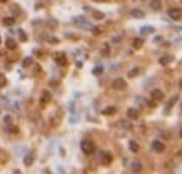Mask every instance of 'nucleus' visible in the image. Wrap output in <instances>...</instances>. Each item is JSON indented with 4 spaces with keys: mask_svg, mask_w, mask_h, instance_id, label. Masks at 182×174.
I'll use <instances>...</instances> for the list:
<instances>
[{
    "mask_svg": "<svg viewBox=\"0 0 182 174\" xmlns=\"http://www.w3.org/2000/svg\"><path fill=\"white\" fill-rule=\"evenodd\" d=\"M142 32H144V33H147V32H154V28H152V27H145V28H142Z\"/></svg>",
    "mask_w": 182,
    "mask_h": 174,
    "instance_id": "a878e982",
    "label": "nucleus"
},
{
    "mask_svg": "<svg viewBox=\"0 0 182 174\" xmlns=\"http://www.w3.org/2000/svg\"><path fill=\"white\" fill-rule=\"evenodd\" d=\"M127 117L132 119V120H134V119H139V110L134 109V107H130V109L127 110Z\"/></svg>",
    "mask_w": 182,
    "mask_h": 174,
    "instance_id": "1a4fd4ad",
    "label": "nucleus"
},
{
    "mask_svg": "<svg viewBox=\"0 0 182 174\" xmlns=\"http://www.w3.org/2000/svg\"><path fill=\"white\" fill-rule=\"evenodd\" d=\"M3 85H7V77L3 74H0V87H3Z\"/></svg>",
    "mask_w": 182,
    "mask_h": 174,
    "instance_id": "4be33fe9",
    "label": "nucleus"
},
{
    "mask_svg": "<svg viewBox=\"0 0 182 174\" xmlns=\"http://www.w3.org/2000/svg\"><path fill=\"white\" fill-rule=\"evenodd\" d=\"M5 45H7L10 50H13V49H15V47H17V42L13 40V38H7V40H5Z\"/></svg>",
    "mask_w": 182,
    "mask_h": 174,
    "instance_id": "4468645a",
    "label": "nucleus"
},
{
    "mask_svg": "<svg viewBox=\"0 0 182 174\" xmlns=\"http://www.w3.org/2000/svg\"><path fill=\"white\" fill-rule=\"evenodd\" d=\"M54 60L59 65H65L67 64V57H65V54H62V52H57V54L54 55Z\"/></svg>",
    "mask_w": 182,
    "mask_h": 174,
    "instance_id": "423d86ee",
    "label": "nucleus"
},
{
    "mask_svg": "<svg viewBox=\"0 0 182 174\" xmlns=\"http://www.w3.org/2000/svg\"><path fill=\"white\" fill-rule=\"evenodd\" d=\"M100 72H102V69H100V67H97V69H94V74H95V75H99Z\"/></svg>",
    "mask_w": 182,
    "mask_h": 174,
    "instance_id": "c756f323",
    "label": "nucleus"
},
{
    "mask_svg": "<svg viewBox=\"0 0 182 174\" xmlns=\"http://www.w3.org/2000/svg\"><path fill=\"white\" fill-rule=\"evenodd\" d=\"M15 23V17H5L3 18V25H13Z\"/></svg>",
    "mask_w": 182,
    "mask_h": 174,
    "instance_id": "a211bd4d",
    "label": "nucleus"
},
{
    "mask_svg": "<svg viewBox=\"0 0 182 174\" xmlns=\"http://www.w3.org/2000/svg\"><path fill=\"white\" fill-rule=\"evenodd\" d=\"M111 162H112V154L111 152H102V156H100V164H102V166H109Z\"/></svg>",
    "mask_w": 182,
    "mask_h": 174,
    "instance_id": "20e7f679",
    "label": "nucleus"
},
{
    "mask_svg": "<svg viewBox=\"0 0 182 174\" xmlns=\"http://www.w3.org/2000/svg\"><path fill=\"white\" fill-rule=\"evenodd\" d=\"M22 65H23V67L32 65V59H30V57H25V59H23V62H22Z\"/></svg>",
    "mask_w": 182,
    "mask_h": 174,
    "instance_id": "412c9836",
    "label": "nucleus"
},
{
    "mask_svg": "<svg viewBox=\"0 0 182 174\" xmlns=\"http://www.w3.org/2000/svg\"><path fill=\"white\" fill-rule=\"evenodd\" d=\"M33 159H35V156H33L32 152H28L25 157H23V162H25V166H30V164L33 162Z\"/></svg>",
    "mask_w": 182,
    "mask_h": 174,
    "instance_id": "ddd939ff",
    "label": "nucleus"
},
{
    "mask_svg": "<svg viewBox=\"0 0 182 174\" xmlns=\"http://www.w3.org/2000/svg\"><path fill=\"white\" fill-rule=\"evenodd\" d=\"M102 54H104V55H109V54H111V49H109V45H104V47H102Z\"/></svg>",
    "mask_w": 182,
    "mask_h": 174,
    "instance_id": "b1692460",
    "label": "nucleus"
},
{
    "mask_svg": "<svg viewBox=\"0 0 182 174\" xmlns=\"http://www.w3.org/2000/svg\"><path fill=\"white\" fill-rule=\"evenodd\" d=\"M0 44H2V38H0Z\"/></svg>",
    "mask_w": 182,
    "mask_h": 174,
    "instance_id": "c9c22d12",
    "label": "nucleus"
},
{
    "mask_svg": "<svg viewBox=\"0 0 182 174\" xmlns=\"http://www.w3.org/2000/svg\"><path fill=\"white\" fill-rule=\"evenodd\" d=\"M142 38H134V42H132V45H134V49H140L142 47Z\"/></svg>",
    "mask_w": 182,
    "mask_h": 174,
    "instance_id": "6ab92c4d",
    "label": "nucleus"
},
{
    "mask_svg": "<svg viewBox=\"0 0 182 174\" xmlns=\"http://www.w3.org/2000/svg\"><path fill=\"white\" fill-rule=\"evenodd\" d=\"M125 87H127L125 80L121 79V77H119V79H114V80H112V89H116V90H124Z\"/></svg>",
    "mask_w": 182,
    "mask_h": 174,
    "instance_id": "f03ea898",
    "label": "nucleus"
},
{
    "mask_svg": "<svg viewBox=\"0 0 182 174\" xmlns=\"http://www.w3.org/2000/svg\"><path fill=\"white\" fill-rule=\"evenodd\" d=\"M94 17H95V18H102L104 13H102V12H94Z\"/></svg>",
    "mask_w": 182,
    "mask_h": 174,
    "instance_id": "393cba45",
    "label": "nucleus"
},
{
    "mask_svg": "<svg viewBox=\"0 0 182 174\" xmlns=\"http://www.w3.org/2000/svg\"><path fill=\"white\" fill-rule=\"evenodd\" d=\"M50 92L49 90H44V92H42V95H40V105H47L49 104V100H50Z\"/></svg>",
    "mask_w": 182,
    "mask_h": 174,
    "instance_id": "6e6552de",
    "label": "nucleus"
},
{
    "mask_svg": "<svg viewBox=\"0 0 182 174\" xmlns=\"http://www.w3.org/2000/svg\"><path fill=\"white\" fill-rule=\"evenodd\" d=\"M18 33H20V40H27V35H25V32H18Z\"/></svg>",
    "mask_w": 182,
    "mask_h": 174,
    "instance_id": "bb28decb",
    "label": "nucleus"
},
{
    "mask_svg": "<svg viewBox=\"0 0 182 174\" xmlns=\"http://www.w3.org/2000/svg\"><path fill=\"white\" fill-rule=\"evenodd\" d=\"M179 136H180V137H182V129H180V132H179Z\"/></svg>",
    "mask_w": 182,
    "mask_h": 174,
    "instance_id": "f704fd0d",
    "label": "nucleus"
},
{
    "mask_svg": "<svg viewBox=\"0 0 182 174\" xmlns=\"http://www.w3.org/2000/svg\"><path fill=\"white\" fill-rule=\"evenodd\" d=\"M3 120H5L7 124H10L12 122V117H10V115H5V119H3Z\"/></svg>",
    "mask_w": 182,
    "mask_h": 174,
    "instance_id": "cd10ccee",
    "label": "nucleus"
},
{
    "mask_svg": "<svg viewBox=\"0 0 182 174\" xmlns=\"http://www.w3.org/2000/svg\"><path fill=\"white\" fill-rule=\"evenodd\" d=\"M132 15L140 18V17H144V12H142V10H132Z\"/></svg>",
    "mask_w": 182,
    "mask_h": 174,
    "instance_id": "5701e85b",
    "label": "nucleus"
},
{
    "mask_svg": "<svg viewBox=\"0 0 182 174\" xmlns=\"http://www.w3.org/2000/svg\"><path fill=\"white\" fill-rule=\"evenodd\" d=\"M49 42H52V44H57L59 40H57V38H54V37H50V38H49Z\"/></svg>",
    "mask_w": 182,
    "mask_h": 174,
    "instance_id": "7c9ffc66",
    "label": "nucleus"
},
{
    "mask_svg": "<svg viewBox=\"0 0 182 174\" xmlns=\"http://www.w3.org/2000/svg\"><path fill=\"white\" fill-rule=\"evenodd\" d=\"M130 169H132V172H140L142 171V164L140 162H139V161H134L132 164H130Z\"/></svg>",
    "mask_w": 182,
    "mask_h": 174,
    "instance_id": "9d476101",
    "label": "nucleus"
},
{
    "mask_svg": "<svg viewBox=\"0 0 182 174\" xmlns=\"http://www.w3.org/2000/svg\"><path fill=\"white\" fill-rule=\"evenodd\" d=\"M150 97H152V100H162L164 99V92L160 89H154L150 92Z\"/></svg>",
    "mask_w": 182,
    "mask_h": 174,
    "instance_id": "0eeeda50",
    "label": "nucleus"
},
{
    "mask_svg": "<svg viewBox=\"0 0 182 174\" xmlns=\"http://www.w3.org/2000/svg\"><path fill=\"white\" fill-rule=\"evenodd\" d=\"M92 32L95 33V35H99V33H100V28H97V27H94V28H92Z\"/></svg>",
    "mask_w": 182,
    "mask_h": 174,
    "instance_id": "c85d7f7f",
    "label": "nucleus"
},
{
    "mask_svg": "<svg viewBox=\"0 0 182 174\" xmlns=\"http://www.w3.org/2000/svg\"><path fill=\"white\" fill-rule=\"evenodd\" d=\"M80 149H82L84 154H94L95 144H94L92 141H89V139H84V141L80 142Z\"/></svg>",
    "mask_w": 182,
    "mask_h": 174,
    "instance_id": "f257e3e1",
    "label": "nucleus"
},
{
    "mask_svg": "<svg viewBox=\"0 0 182 174\" xmlns=\"http://www.w3.org/2000/svg\"><path fill=\"white\" fill-rule=\"evenodd\" d=\"M116 110H117V109L111 105V107H105V109L102 110V114H104V115H112V114H116Z\"/></svg>",
    "mask_w": 182,
    "mask_h": 174,
    "instance_id": "2eb2a0df",
    "label": "nucleus"
},
{
    "mask_svg": "<svg viewBox=\"0 0 182 174\" xmlns=\"http://www.w3.org/2000/svg\"><path fill=\"white\" fill-rule=\"evenodd\" d=\"M149 5H150L152 10H160L162 2H160V0H150V3H149Z\"/></svg>",
    "mask_w": 182,
    "mask_h": 174,
    "instance_id": "9b49d317",
    "label": "nucleus"
},
{
    "mask_svg": "<svg viewBox=\"0 0 182 174\" xmlns=\"http://www.w3.org/2000/svg\"><path fill=\"white\" fill-rule=\"evenodd\" d=\"M169 17L172 20H180L182 18V10L180 8H169Z\"/></svg>",
    "mask_w": 182,
    "mask_h": 174,
    "instance_id": "7ed1b4c3",
    "label": "nucleus"
},
{
    "mask_svg": "<svg viewBox=\"0 0 182 174\" xmlns=\"http://www.w3.org/2000/svg\"><path fill=\"white\" fill-rule=\"evenodd\" d=\"M129 149H130L132 152H137L139 151V144L135 141H130V142H129Z\"/></svg>",
    "mask_w": 182,
    "mask_h": 174,
    "instance_id": "f3484780",
    "label": "nucleus"
},
{
    "mask_svg": "<svg viewBox=\"0 0 182 174\" xmlns=\"http://www.w3.org/2000/svg\"><path fill=\"white\" fill-rule=\"evenodd\" d=\"M152 149L155 152H164L165 151V144L162 141H152Z\"/></svg>",
    "mask_w": 182,
    "mask_h": 174,
    "instance_id": "39448f33",
    "label": "nucleus"
},
{
    "mask_svg": "<svg viewBox=\"0 0 182 174\" xmlns=\"http://www.w3.org/2000/svg\"><path fill=\"white\" fill-rule=\"evenodd\" d=\"M139 72H140V69H139V67H135V69H132L130 72H129V77H130V79H132V77H137Z\"/></svg>",
    "mask_w": 182,
    "mask_h": 174,
    "instance_id": "aec40b11",
    "label": "nucleus"
},
{
    "mask_svg": "<svg viewBox=\"0 0 182 174\" xmlns=\"http://www.w3.org/2000/svg\"><path fill=\"white\" fill-rule=\"evenodd\" d=\"M159 62H160V65H169L172 62V55H162L159 59Z\"/></svg>",
    "mask_w": 182,
    "mask_h": 174,
    "instance_id": "f8f14e48",
    "label": "nucleus"
},
{
    "mask_svg": "<svg viewBox=\"0 0 182 174\" xmlns=\"http://www.w3.org/2000/svg\"><path fill=\"white\" fill-rule=\"evenodd\" d=\"M177 154H179V156H182V147L179 149V152H177Z\"/></svg>",
    "mask_w": 182,
    "mask_h": 174,
    "instance_id": "2f4dec72",
    "label": "nucleus"
},
{
    "mask_svg": "<svg viewBox=\"0 0 182 174\" xmlns=\"http://www.w3.org/2000/svg\"><path fill=\"white\" fill-rule=\"evenodd\" d=\"M175 102H177V95H174V97L169 100V104H167V107H165V112H169V110L172 109V105H174Z\"/></svg>",
    "mask_w": 182,
    "mask_h": 174,
    "instance_id": "dca6fc26",
    "label": "nucleus"
},
{
    "mask_svg": "<svg viewBox=\"0 0 182 174\" xmlns=\"http://www.w3.org/2000/svg\"><path fill=\"white\" fill-rule=\"evenodd\" d=\"M0 2H2V3H5V2H8V0H0Z\"/></svg>",
    "mask_w": 182,
    "mask_h": 174,
    "instance_id": "72a5a7b5",
    "label": "nucleus"
},
{
    "mask_svg": "<svg viewBox=\"0 0 182 174\" xmlns=\"http://www.w3.org/2000/svg\"><path fill=\"white\" fill-rule=\"evenodd\" d=\"M179 87H180V89H182V79L179 80Z\"/></svg>",
    "mask_w": 182,
    "mask_h": 174,
    "instance_id": "473e14b6",
    "label": "nucleus"
}]
</instances>
